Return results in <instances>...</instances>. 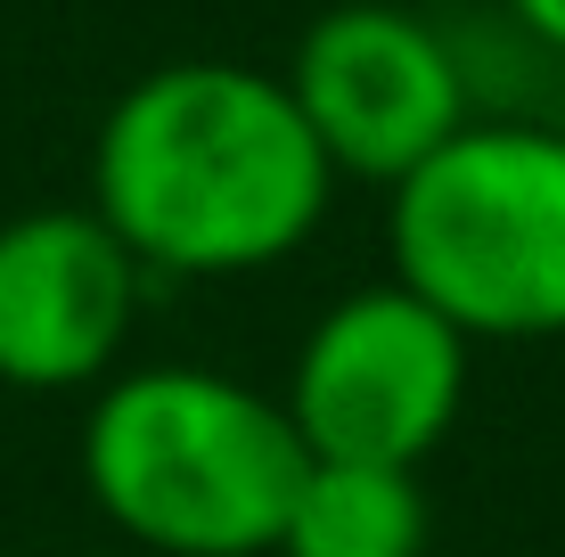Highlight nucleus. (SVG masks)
I'll list each match as a JSON object with an SVG mask.
<instances>
[{
	"mask_svg": "<svg viewBox=\"0 0 565 557\" xmlns=\"http://www.w3.org/2000/svg\"><path fill=\"white\" fill-rule=\"evenodd\" d=\"M550 124H557V131H565V115H550Z\"/></svg>",
	"mask_w": 565,
	"mask_h": 557,
	"instance_id": "9",
	"label": "nucleus"
},
{
	"mask_svg": "<svg viewBox=\"0 0 565 557\" xmlns=\"http://www.w3.org/2000/svg\"><path fill=\"white\" fill-rule=\"evenodd\" d=\"M467 377L476 344L402 279H369L303 329L279 410L311 459L426 468L467 410Z\"/></svg>",
	"mask_w": 565,
	"mask_h": 557,
	"instance_id": "4",
	"label": "nucleus"
},
{
	"mask_svg": "<svg viewBox=\"0 0 565 557\" xmlns=\"http://www.w3.org/2000/svg\"><path fill=\"white\" fill-rule=\"evenodd\" d=\"M287 99L337 181L394 189L435 157L451 131L476 124L459 50L443 17H418L402 0H337L287 50Z\"/></svg>",
	"mask_w": 565,
	"mask_h": 557,
	"instance_id": "5",
	"label": "nucleus"
},
{
	"mask_svg": "<svg viewBox=\"0 0 565 557\" xmlns=\"http://www.w3.org/2000/svg\"><path fill=\"white\" fill-rule=\"evenodd\" d=\"M337 172L279 74L172 57L115 90L90 140V214L148 279H246L311 246Z\"/></svg>",
	"mask_w": 565,
	"mask_h": 557,
	"instance_id": "1",
	"label": "nucleus"
},
{
	"mask_svg": "<svg viewBox=\"0 0 565 557\" xmlns=\"http://www.w3.org/2000/svg\"><path fill=\"white\" fill-rule=\"evenodd\" d=\"M148 271L90 205H33L0 222V386L99 394L140 320Z\"/></svg>",
	"mask_w": 565,
	"mask_h": 557,
	"instance_id": "6",
	"label": "nucleus"
},
{
	"mask_svg": "<svg viewBox=\"0 0 565 557\" xmlns=\"http://www.w3.org/2000/svg\"><path fill=\"white\" fill-rule=\"evenodd\" d=\"M426 525L435 516H426L418 468L311 459L270 557H426Z\"/></svg>",
	"mask_w": 565,
	"mask_h": 557,
	"instance_id": "7",
	"label": "nucleus"
},
{
	"mask_svg": "<svg viewBox=\"0 0 565 557\" xmlns=\"http://www.w3.org/2000/svg\"><path fill=\"white\" fill-rule=\"evenodd\" d=\"M500 9H509V17H516V25H524V33H533V42H541V50H550V57H557V66H565V0H500Z\"/></svg>",
	"mask_w": 565,
	"mask_h": 557,
	"instance_id": "8",
	"label": "nucleus"
},
{
	"mask_svg": "<svg viewBox=\"0 0 565 557\" xmlns=\"http://www.w3.org/2000/svg\"><path fill=\"white\" fill-rule=\"evenodd\" d=\"M311 451L279 394L205 361L115 369L83 410V492L156 557H270Z\"/></svg>",
	"mask_w": 565,
	"mask_h": 557,
	"instance_id": "2",
	"label": "nucleus"
},
{
	"mask_svg": "<svg viewBox=\"0 0 565 557\" xmlns=\"http://www.w3.org/2000/svg\"><path fill=\"white\" fill-rule=\"evenodd\" d=\"M385 255L467 344L565 336V131L550 115H476L385 189Z\"/></svg>",
	"mask_w": 565,
	"mask_h": 557,
	"instance_id": "3",
	"label": "nucleus"
}]
</instances>
